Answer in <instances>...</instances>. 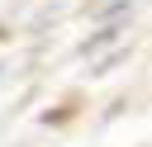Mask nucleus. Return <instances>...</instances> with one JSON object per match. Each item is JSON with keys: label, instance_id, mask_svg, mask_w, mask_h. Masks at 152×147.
<instances>
[{"label": "nucleus", "instance_id": "f257e3e1", "mask_svg": "<svg viewBox=\"0 0 152 147\" xmlns=\"http://www.w3.org/2000/svg\"><path fill=\"white\" fill-rule=\"evenodd\" d=\"M119 33H124V24H100L95 33H90V43H81L76 52L86 57V52H100V47H109V43H119Z\"/></svg>", "mask_w": 152, "mask_h": 147}, {"label": "nucleus", "instance_id": "f03ea898", "mask_svg": "<svg viewBox=\"0 0 152 147\" xmlns=\"http://www.w3.org/2000/svg\"><path fill=\"white\" fill-rule=\"evenodd\" d=\"M119 5H124V0H95V5H86V14H90V19H100V14H114Z\"/></svg>", "mask_w": 152, "mask_h": 147}, {"label": "nucleus", "instance_id": "7ed1b4c3", "mask_svg": "<svg viewBox=\"0 0 152 147\" xmlns=\"http://www.w3.org/2000/svg\"><path fill=\"white\" fill-rule=\"evenodd\" d=\"M66 119H71L66 109H43V114H38V123H43V128H52V123H66Z\"/></svg>", "mask_w": 152, "mask_h": 147}]
</instances>
